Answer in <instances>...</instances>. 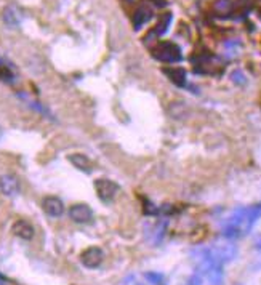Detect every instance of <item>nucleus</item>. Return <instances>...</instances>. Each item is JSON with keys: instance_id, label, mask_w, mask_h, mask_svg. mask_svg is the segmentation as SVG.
Returning a JSON list of instances; mask_svg holds the SVG:
<instances>
[{"instance_id": "a211bd4d", "label": "nucleus", "mask_w": 261, "mask_h": 285, "mask_svg": "<svg viewBox=\"0 0 261 285\" xmlns=\"http://www.w3.org/2000/svg\"><path fill=\"white\" fill-rule=\"evenodd\" d=\"M0 80H5V82H12L13 80V74L12 71L8 69L5 64L0 63Z\"/></svg>"}, {"instance_id": "f257e3e1", "label": "nucleus", "mask_w": 261, "mask_h": 285, "mask_svg": "<svg viewBox=\"0 0 261 285\" xmlns=\"http://www.w3.org/2000/svg\"><path fill=\"white\" fill-rule=\"evenodd\" d=\"M261 218V203L240 207L233 212L223 226V237L239 239L253 229L255 223Z\"/></svg>"}, {"instance_id": "9b49d317", "label": "nucleus", "mask_w": 261, "mask_h": 285, "mask_svg": "<svg viewBox=\"0 0 261 285\" xmlns=\"http://www.w3.org/2000/svg\"><path fill=\"white\" fill-rule=\"evenodd\" d=\"M163 74L167 75V78L175 84L177 87H185L186 85V71L183 67L171 66V67H163Z\"/></svg>"}, {"instance_id": "7ed1b4c3", "label": "nucleus", "mask_w": 261, "mask_h": 285, "mask_svg": "<svg viewBox=\"0 0 261 285\" xmlns=\"http://www.w3.org/2000/svg\"><path fill=\"white\" fill-rule=\"evenodd\" d=\"M95 191L101 202L111 203V202H114L115 197H117L120 186L109 178H98V180H95Z\"/></svg>"}, {"instance_id": "ddd939ff", "label": "nucleus", "mask_w": 261, "mask_h": 285, "mask_svg": "<svg viewBox=\"0 0 261 285\" xmlns=\"http://www.w3.org/2000/svg\"><path fill=\"white\" fill-rule=\"evenodd\" d=\"M2 19L8 27L15 29L21 24V13H19L15 7H5L2 12Z\"/></svg>"}, {"instance_id": "2eb2a0df", "label": "nucleus", "mask_w": 261, "mask_h": 285, "mask_svg": "<svg viewBox=\"0 0 261 285\" xmlns=\"http://www.w3.org/2000/svg\"><path fill=\"white\" fill-rule=\"evenodd\" d=\"M234 10V2L233 0H215L213 4V12L218 16H228Z\"/></svg>"}, {"instance_id": "6ab92c4d", "label": "nucleus", "mask_w": 261, "mask_h": 285, "mask_svg": "<svg viewBox=\"0 0 261 285\" xmlns=\"http://www.w3.org/2000/svg\"><path fill=\"white\" fill-rule=\"evenodd\" d=\"M185 285H204V279H202V276L199 272H194L186 279Z\"/></svg>"}, {"instance_id": "412c9836", "label": "nucleus", "mask_w": 261, "mask_h": 285, "mask_svg": "<svg viewBox=\"0 0 261 285\" xmlns=\"http://www.w3.org/2000/svg\"><path fill=\"white\" fill-rule=\"evenodd\" d=\"M0 285H7V283H5V279H4L2 276H0Z\"/></svg>"}, {"instance_id": "4468645a", "label": "nucleus", "mask_w": 261, "mask_h": 285, "mask_svg": "<svg viewBox=\"0 0 261 285\" xmlns=\"http://www.w3.org/2000/svg\"><path fill=\"white\" fill-rule=\"evenodd\" d=\"M170 24H171V13H163L162 16H160V19H159V23H157V26L152 29V32L151 34H148L144 38H149V37H154V38H157V37H160V35H163L167 31H168V27H170Z\"/></svg>"}, {"instance_id": "9d476101", "label": "nucleus", "mask_w": 261, "mask_h": 285, "mask_svg": "<svg viewBox=\"0 0 261 285\" xmlns=\"http://www.w3.org/2000/svg\"><path fill=\"white\" fill-rule=\"evenodd\" d=\"M67 160H69L77 170H80L83 173H92L93 172V162L90 160L89 155H85L82 152H72L67 155Z\"/></svg>"}, {"instance_id": "39448f33", "label": "nucleus", "mask_w": 261, "mask_h": 285, "mask_svg": "<svg viewBox=\"0 0 261 285\" xmlns=\"http://www.w3.org/2000/svg\"><path fill=\"white\" fill-rule=\"evenodd\" d=\"M103 261H104V252L100 247H95V245H93V247L85 249L80 253V263L89 269L100 268L103 264Z\"/></svg>"}, {"instance_id": "f03ea898", "label": "nucleus", "mask_w": 261, "mask_h": 285, "mask_svg": "<svg viewBox=\"0 0 261 285\" xmlns=\"http://www.w3.org/2000/svg\"><path fill=\"white\" fill-rule=\"evenodd\" d=\"M152 56L162 63H180L183 60L181 48L175 42H159L152 48Z\"/></svg>"}, {"instance_id": "0eeeda50", "label": "nucleus", "mask_w": 261, "mask_h": 285, "mask_svg": "<svg viewBox=\"0 0 261 285\" xmlns=\"http://www.w3.org/2000/svg\"><path fill=\"white\" fill-rule=\"evenodd\" d=\"M21 191V186H19V180L12 173H4L0 175V192H2L5 197H15Z\"/></svg>"}, {"instance_id": "1a4fd4ad", "label": "nucleus", "mask_w": 261, "mask_h": 285, "mask_svg": "<svg viewBox=\"0 0 261 285\" xmlns=\"http://www.w3.org/2000/svg\"><path fill=\"white\" fill-rule=\"evenodd\" d=\"M12 232L23 240H32L35 235V228L26 220H16L12 226Z\"/></svg>"}, {"instance_id": "f3484780", "label": "nucleus", "mask_w": 261, "mask_h": 285, "mask_svg": "<svg viewBox=\"0 0 261 285\" xmlns=\"http://www.w3.org/2000/svg\"><path fill=\"white\" fill-rule=\"evenodd\" d=\"M231 80H233L234 84H237V85H244V84H247V77H245V74L242 71L236 69V71L231 72Z\"/></svg>"}, {"instance_id": "20e7f679", "label": "nucleus", "mask_w": 261, "mask_h": 285, "mask_svg": "<svg viewBox=\"0 0 261 285\" xmlns=\"http://www.w3.org/2000/svg\"><path fill=\"white\" fill-rule=\"evenodd\" d=\"M211 257H213L218 263L225 264V263H231L237 258L239 250L233 242H221V243H215L208 247Z\"/></svg>"}, {"instance_id": "dca6fc26", "label": "nucleus", "mask_w": 261, "mask_h": 285, "mask_svg": "<svg viewBox=\"0 0 261 285\" xmlns=\"http://www.w3.org/2000/svg\"><path fill=\"white\" fill-rule=\"evenodd\" d=\"M144 277H146V280L152 285H165V276L160 272H156V271H149L144 274Z\"/></svg>"}, {"instance_id": "6e6552de", "label": "nucleus", "mask_w": 261, "mask_h": 285, "mask_svg": "<svg viewBox=\"0 0 261 285\" xmlns=\"http://www.w3.org/2000/svg\"><path fill=\"white\" fill-rule=\"evenodd\" d=\"M42 210L52 218H60L64 215V203L56 195H47L42 199Z\"/></svg>"}, {"instance_id": "423d86ee", "label": "nucleus", "mask_w": 261, "mask_h": 285, "mask_svg": "<svg viewBox=\"0 0 261 285\" xmlns=\"http://www.w3.org/2000/svg\"><path fill=\"white\" fill-rule=\"evenodd\" d=\"M67 213H69V218L77 224H85L93 220V210L86 203H74Z\"/></svg>"}, {"instance_id": "aec40b11", "label": "nucleus", "mask_w": 261, "mask_h": 285, "mask_svg": "<svg viewBox=\"0 0 261 285\" xmlns=\"http://www.w3.org/2000/svg\"><path fill=\"white\" fill-rule=\"evenodd\" d=\"M255 249L261 252V239H258V240L255 242Z\"/></svg>"}, {"instance_id": "f8f14e48", "label": "nucleus", "mask_w": 261, "mask_h": 285, "mask_svg": "<svg viewBox=\"0 0 261 285\" xmlns=\"http://www.w3.org/2000/svg\"><path fill=\"white\" fill-rule=\"evenodd\" d=\"M151 18H152V10L148 5H141L140 8H137V12L133 15V27L138 31V29H141Z\"/></svg>"}, {"instance_id": "4be33fe9", "label": "nucleus", "mask_w": 261, "mask_h": 285, "mask_svg": "<svg viewBox=\"0 0 261 285\" xmlns=\"http://www.w3.org/2000/svg\"><path fill=\"white\" fill-rule=\"evenodd\" d=\"M236 285H242V283H236Z\"/></svg>"}]
</instances>
